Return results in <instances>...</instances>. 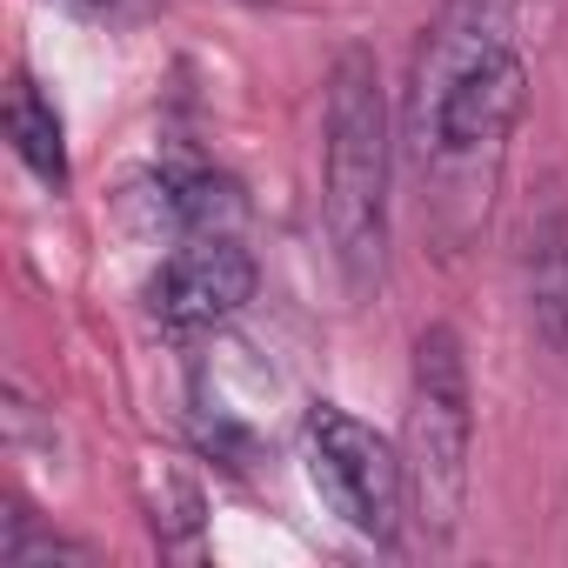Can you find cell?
I'll use <instances>...</instances> for the list:
<instances>
[{"mask_svg":"<svg viewBox=\"0 0 568 568\" xmlns=\"http://www.w3.org/2000/svg\"><path fill=\"white\" fill-rule=\"evenodd\" d=\"M154 187H161L154 201L174 221V234H241V221H247V201H241V187L221 168L174 161V168L154 174Z\"/></svg>","mask_w":568,"mask_h":568,"instance_id":"obj_6","label":"cell"},{"mask_svg":"<svg viewBox=\"0 0 568 568\" xmlns=\"http://www.w3.org/2000/svg\"><path fill=\"white\" fill-rule=\"evenodd\" d=\"M528 308L548 348L568 355V207L555 201L548 221L535 227V254H528Z\"/></svg>","mask_w":568,"mask_h":568,"instance_id":"obj_8","label":"cell"},{"mask_svg":"<svg viewBox=\"0 0 568 568\" xmlns=\"http://www.w3.org/2000/svg\"><path fill=\"white\" fill-rule=\"evenodd\" d=\"M41 561H94V548L61 528H41L28 508H14L8 528H0V568H41Z\"/></svg>","mask_w":568,"mask_h":568,"instance_id":"obj_9","label":"cell"},{"mask_svg":"<svg viewBox=\"0 0 568 568\" xmlns=\"http://www.w3.org/2000/svg\"><path fill=\"white\" fill-rule=\"evenodd\" d=\"M302 435H308V475H315L322 501L355 535H368L375 548H395L402 541V521H408V468H402V448L382 428H368L362 415H348L342 402H308Z\"/></svg>","mask_w":568,"mask_h":568,"instance_id":"obj_4","label":"cell"},{"mask_svg":"<svg viewBox=\"0 0 568 568\" xmlns=\"http://www.w3.org/2000/svg\"><path fill=\"white\" fill-rule=\"evenodd\" d=\"M521 114L528 61L515 48V0H442L408 68V148L422 174L488 207L475 174L501 168Z\"/></svg>","mask_w":568,"mask_h":568,"instance_id":"obj_1","label":"cell"},{"mask_svg":"<svg viewBox=\"0 0 568 568\" xmlns=\"http://www.w3.org/2000/svg\"><path fill=\"white\" fill-rule=\"evenodd\" d=\"M388 201H395V108L382 61L342 48L322 88V227L348 288H382L388 274Z\"/></svg>","mask_w":568,"mask_h":568,"instance_id":"obj_2","label":"cell"},{"mask_svg":"<svg viewBox=\"0 0 568 568\" xmlns=\"http://www.w3.org/2000/svg\"><path fill=\"white\" fill-rule=\"evenodd\" d=\"M8 141H14V154H21V168L34 181L68 187V128H61L54 101L41 94V81L28 68L8 81Z\"/></svg>","mask_w":568,"mask_h":568,"instance_id":"obj_7","label":"cell"},{"mask_svg":"<svg viewBox=\"0 0 568 568\" xmlns=\"http://www.w3.org/2000/svg\"><path fill=\"white\" fill-rule=\"evenodd\" d=\"M254 288H261V267L241 234H181V247L148 281V302L161 328L207 335V328H227L254 302Z\"/></svg>","mask_w":568,"mask_h":568,"instance_id":"obj_5","label":"cell"},{"mask_svg":"<svg viewBox=\"0 0 568 568\" xmlns=\"http://www.w3.org/2000/svg\"><path fill=\"white\" fill-rule=\"evenodd\" d=\"M468 455H475V382L468 348L448 322H428L415 335L408 362V428H402V468H408V515L428 541H455L468 515Z\"/></svg>","mask_w":568,"mask_h":568,"instance_id":"obj_3","label":"cell"},{"mask_svg":"<svg viewBox=\"0 0 568 568\" xmlns=\"http://www.w3.org/2000/svg\"><path fill=\"white\" fill-rule=\"evenodd\" d=\"M74 8H88V14H121L128 0H74Z\"/></svg>","mask_w":568,"mask_h":568,"instance_id":"obj_10","label":"cell"}]
</instances>
